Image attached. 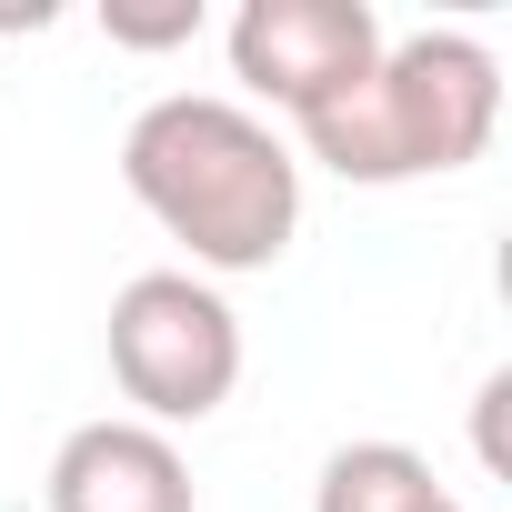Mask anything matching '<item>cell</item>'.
<instances>
[{"instance_id": "obj_1", "label": "cell", "mask_w": 512, "mask_h": 512, "mask_svg": "<svg viewBox=\"0 0 512 512\" xmlns=\"http://www.w3.org/2000/svg\"><path fill=\"white\" fill-rule=\"evenodd\" d=\"M131 201L191 251L201 272H272L302 231V161L292 141L221 91H171L121 131Z\"/></svg>"}, {"instance_id": "obj_2", "label": "cell", "mask_w": 512, "mask_h": 512, "mask_svg": "<svg viewBox=\"0 0 512 512\" xmlns=\"http://www.w3.org/2000/svg\"><path fill=\"white\" fill-rule=\"evenodd\" d=\"M502 131V61L472 41V31H412V41H382V61L302 121V151L362 191H392V181H442L462 161H482Z\"/></svg>"}, {"instance_id": "obj_3", "label": "cell", "mask_w": 512, "mask_h": 512, "mask_svg": "<svg viewBox=\"0 0 512 512\" xmlns=\"http://www.w3.org/2000/svg\"><path fill=\"white\" fill-rule=\"evenodd\" d=\"M111 382L141 402L151 432L211 422L241 382V322L201 272H141L111 292Z\"/></svg>"}, {"instance_id": "obj_4", "label": "cell", "mask_w": 512, "mask_h": 512, "mask_svg": "<svg viewBox=\"0 0 512 512\" xmlns=\"http://www.w3.org/2000/svg\"><path fill=\"white\" fill-rule=\"evenodd\" d=\"M372 61H382L372 0H241L231 11V71L292 121L332 111Z\"/></svg>"}, {"instance_id": "obj_5", "label": "cell", "mask_w": 512, "mask_h": 512, "mask_svg": "<svg viewBox=\"0 0 512 512\" xmlns=\"http://www.w3.org/2000/svg\"><path fill=\"white\" fill-rule=\"evenodd\" d=\"M51 512H191V462L151 422H81L51 452Z\"/></svg>"}, {"instance_id": "obj_6", "label": "cell", "mask_w": 512, "mask_h": 512, "mask_svg": "<svg viewBox=\"0 0 512 512\" xmlns=\"http://www.w3.org/2000/svg\"><path fill=\"white\" fill-rule=\"evenodd\" d=\"M312 512H472L412 442H342L312 482Z\"/></svg>"}, {"instance_id": "obj_7", "label": "cell", "mask_w": 512, "mask_h": 512, "mask_svg": "<svg viewBox=\"0 0 512 512\" xmlns=\"http://www.w3.org/2000/svg\"><path fill=\"white\" fill-rule=\"evenodd\" d=\"M101 31H111L121 51H171V41H191V31H201V0H171V11H131V0H111Z\"/></svg>"}, {"instance_id": "obj_8", "label": "cell", "mask_w": 512, "mask_h": 512, "mask_svg": "<svg viewBox=\"0 0 512 512\" xmlns=\"http://www.w3.org/2000/svg\"><path fill=\"white\" fill-rule=\"evenodd\" d=\"M502 402H512V372H492L482 402H472V432H482V462H492V472H502Z\"/></svg>"}, {"instance_id": "obj_9", "label": "cell", "mask_w": 512, "mask_h": 512, "mask_svg": "<svg viewBox=\"0 0 512 512\" xmlns=\"http://www.w3.org/2000/svg\"><path fill=\"white\" fill-rule=\"evenodd\" d=\"M0 31H51V0H0Z\"/></svg>"}]
</instances>
